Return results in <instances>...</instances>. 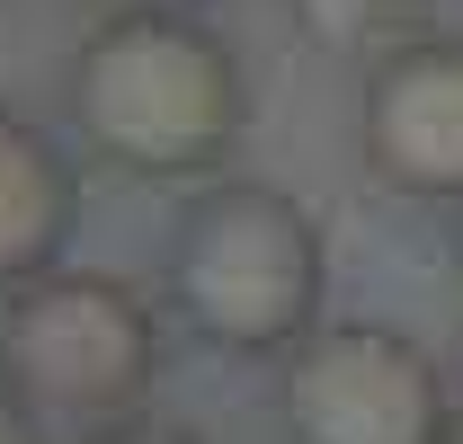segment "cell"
<instances>
[{
	"label": "cell",
	"instance_id": "1",
	"mask_svg": "<svg viewBox=\"0 0 463 444\" xmlns=\"http://www.w3.org/2000/svg\"><path fill=\"white\" fill-rule=\"evenodd\" d=\"M80 125L134 169H196L241 116V80L214 36L178 18H108L71 62Z\"/></svg>",
	"mask_w": 463,
	"mask_h": 444
},
{
	"label": "cell",
	"instance_id": "10",
	"mask_svg": "<svg viewBox=\"0 0 463 444\" xmlns=\"http://www.w3.org/2000/svg\"><path fill=\"white\" fill-rule=\"evenodd\" d=\"M134 9H143V18H170V9H187V0H134Z\"/></svg>",
	"mask_w": 463,
	"mask_h": 444
},
{
	"label": "cell",
	"instance_id": "6",
	"mask_svg": "<svg viewBox=\"0 0 463 444\" xmlns=\"http://www.w3.org/2000/svg\"><path fill=\"white\" fill-rule=\"evenodd\" d=\"M71 222V178H62L54 143L18 116H0V276L45 267Z\"/></svg>",
	"mask_w": 463,
	"mask_h": 444
},
{
	"label": "cell",
	"instance_id": "2",
	"mask_svg": "<svg viewBox=\"0 0 463 444\" xmlns=\"http://www.w3.org/2000/svg\"><path fill=\"white\" fill-rule=\"evenodd\" d=\"M178 302L223 347H277L321 302V240L277 187H214L178 231Z\"/></svg>",
	"mask_w": 463,
	"mask_h": 444
},
{
	"label": "cell",
	"instance_id": "7",
	"mask_svg": "<svg viewBox=\"0 0 463 444\" xmlns=\"http://www.w3.org/2000/svg\"><path fill=\"white\" fill-rule=\"evenodd\" d=\"M294 9H303V27H312V36H330V45H365V36L402 27L419 0H294Z\"/></svg>",
	"mask_w": 463,
	"mask_h": 444
},
{
	"label": "cell",
	"instance_id": "8",
	"mask_svg": "<svg viewBox=\"0 0 463 444\" xmlns=\"http://www.w3.org/2000/svg\"><path fill=\"white\" fill-rule=\"evenodd\" d=\"M0 444H27V409H18V391L0 383Z\"/></svg>",
	"mask_w": 463,
	"mask_h": 444
},
{
	"label": "cell",
	"instance_id": "4",
	"mask_svg": "<svg viewBox=\"0 0 463 444\" xmlns=\"http://www.w3.org/2000/svg\"><path fill=\"white\" fill-rule=\"evenodd\" d=\"M286 418L303 444H437L446 400L428 356L392 329H321L286 365Z\"/></svg>",
	"mask_w": 463,
	"mask_h": 444
},
{
	"label": "cell",
	"instance_id": "9",
	"mask_svg": "<svg viewBox=\"0 0 463 444\" xmlns=\"http://www.w3.org/2000/svg\"><path fill=\"white\" fill-rule=\"evenodd\" d=\"M108 444H187V436H170V427H125V436H108Z\"/></svg>",
	"mask_w": 463,
	"mask_h": 444
},
{
	"label": "cell",
	"instance_id": "3",
	"mask_svg": "<svg viewBox=\"0 0 463 444\" xmlns=\"http://www.w3.org/2000/svg\"><path fill=\"white\" fill-rule=\"evenodd\" d=\"M9 374L62 409H116L152 374V320L116 276H45L9 311Z\"/></svg>",
	"mask_w": 463,
	"mask_h": 444
},
{
	"label": "cell",
	"instance_id": "5",
	"mask_svg": "<svg viewBox=\"0 0 463 444\" xmlns=\"http://www.w3.org/2000/svg\"><path fill=\"white\" fill-rule=\"evenodd\" d=\"M365 152L402 187L463 196V45H402L365 89Z\"/></svg>",
	"mask_w": 463,
	"mask_h": 444
}]
</instances>
